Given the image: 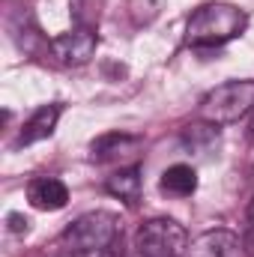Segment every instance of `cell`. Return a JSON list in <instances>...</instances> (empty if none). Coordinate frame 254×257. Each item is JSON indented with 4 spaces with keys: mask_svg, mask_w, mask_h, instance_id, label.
Instances as JSON below:
<instances>
[{
    "mask_svg": "<svg viewBox=\"0 0 254 257\" xmlns=\"http://www.w3.org/2000/svg\"><path fill=\"white\" fill-rule=\"evenodd\" d=\"M162 192L171 197H191L197 192V171L191 165H171L162 174Z\"/></svg>",
    "mask_w": 254,
    "mask_h": 257,
    "instance_id": "11",
    "label": "cell"
},
{
    "mask_svg": "<svg viewBox=\"0 0 254 257\" xmlns=\"http://www.w3.org/2000/svg\"><path fill=\"white\" fill-rule=\"evenodd\" d=\"M99 36L93 33V27H72L69 33H60L51 39V54L63 66H84L96 54Z\"/></svg>",
    "mask_w": 254,
    "mask_h": 257,
    "instance_id": "5",
    "label": "cell"
},
{
    "mask_svg": "<svg viewBox=\"0 0 254 257\" xmlns=\"http://www.w3.org/2000/svg\"><path fill=\"white\" fill-rule=\"evenodd\" d=\"M183 144L189 147V150H197V153H206V150H212L215 144H218V126L215 123H191L186 126L183 132Z\"/></svg>",
    "mask_w": 254,
    "mask_h": 257,
    "instance_id": "12",
    "label": "cell"
},
{
    "mask_svg": "<svg viewBox=\"0 0 254 257\" xmlns=\"http://www.w3.org/2000/svg\"><path fill=\"white\" fill-rule=\"evenodd\" d=\"M248 27V15L233 3H203L186 21V42L191 48H218Z\"/></svg>",
    "mask_w": 254,
    "mask_h": 257,
    "instance_id": "2",
    "label": "cell"
},
{
    "mask_svg": "<svg viewBox=\"0 0 254 257\" xmlns=\"http://www.w3.org/2000/svg\"><path fill=\"white\" fill-rule=\"evenodd\" d=\"M251 138H254V120H251Z\"/></svg>",
    "mask_w": 254,
    "mask_h": 257,
    "instance_id": "16",
    "label": "cell"
},
{
    "mask_svg": "<svg viewBox=\"0 0 254 257\" xmlns=\"http://www.w3.org/2000/svg\"><path fill=\"white\" fill-rule=\"evenodd\" d=\"M138 257H183L189 251V230L174 218H150L135 233Z\"/></svg>",
    "mask_w": 254,
    "mask_h": 257,
    "instance_id": "4",
    "label": "cell"
},
{
    "mask_svg": "<svg viewBox=\"0 0 254 257\" xmlns=\"http://www.w3.org/2000/svg\"><path fill=\"white\" fill-rule=\"evenodd\" d=\"M141 147H144V141L138 138V135H123V132H111V135H102V138H96L93 144H90V153H93V162H102V165H108V162H129V159H135L138 153H141Z\"/></svg>",
    "mask_w": 254,
    "mask_h": 257,
    "instance_id": "6",
    "label": "cell"
},
{
    "mask_svg": "<svg viewBox=\"0 0 254 257\" xmlns=\"http://www.w3.org/2000/svg\"><path fill=\"white\" fill-rule=\"evenodd\" d=\"M60 114H63V105H60V102H51V105L36 108V111L30 114V120L21 126L15 147H30V144H39V141L51 138V135H54V128H57Z\"/></svg>",
    "mask_w": 254,
    "mask_h": 257,
    "instance_id": "8",
    "label": "cell"
},
{
    "mask_svg": "<svg viewBox=\"0 0 254 257\" xmlns=\"http://www.w3.org/2000/svg\"><path fill=\"white\" fill-rule=\"evenodd\" d=\"M248 111H254V81L251 78H239V81H227L218 84L215 90H209L200 99V120L215 123V126H227L242 120Z\"/></svg>",
    "mask_w": 254,
    "mask_h": 257,
    "instance_id": "3",
    "label": "cell"
},
{
    "mask_svg": "<svg viewBox=\"0 0 254 257\" xmlns=\"http://www.w3.org/2000/svg\"><path fill=\"white\" fill-rule=\"evenodd\" d=\"M27 200H30V206H36L42 212H57L69 203V189L57 177H39L27 186Z\"/></svg>",
    "mask_w": 254,
    "mask_h": 257,
    "instance_id": "9",
    "label": "cell"
},
{
    "mask_svg": "<svg viewBox=\"0 0 254 257\" xmlns=\"http://www.w3.org/2000/svg\"><path fill=\"white\" fill-rule=\"evenodd\" d=\"M248 221L254 224V197H251V203H248Z\"/></svg>",
    "mask_w": 254,
    "mask_h": 257,
    "instance_id": "15",
    "label": "cell"
},
{
    "mask_svg": "<svg viewBox=\"0 0 254 257\" xmlns=\"http://www.w3.org/2000/svg\"><path fill=\"white\" fill-rule=\"evenodd\" d=\"M123 242V221L117 212L108 209H93L78 215L57 242L51 245V254H90V251H105Z\"/></svg>",
    "mask_w": 254,
    "mask_h": 257,
    "instance_id": "1",
    "label": "cell"
},
{
    "mask_svg": "<svg viewBox=\"0 0 254 257\" xmlns=\"http://www.w3.org/2000/svg\"><path fill=\"white\" fill-rule=\"evenodd\" d=\"M141 189H144V180H141V168L138 165H129L114 171L108 180H105V192L111 197H120L126 203H138L141 200Z\"/></svg>",
    "mask_w": 254,
    "mask_h": 257,
    "instance_id": "10",
    "label": "cell"
},
{
    "mask_svg": "<svg viewBox=\"0 0 254 257\" xmlns=\"http://www.w3.org/2000/svg\"><path fill=\"white\" fill-rule=\"evenodd\" d=\"M6 221H9V230H12V233H27V227H30V221H27L21 212H9Z\"/></svg>",
    "mask_w": 254,
    "mask_h": 257,
    "instance_id": "13",
    "label": "cell"
},
{
    "mask_svg": "<svg viewBox=\"0 0 254 257\" xmlns=\"http://www.w3.org/2000/svg\"><path fill=\"white\" fill-rule=\"evenodd\" d=\"M189 257H242V242L230 230H206L189 245Z\"/></svg>",
    "mask_w": 254,
    "mask_h": 257,
    "instance_id": "7",
    "label": "cell"
},
{
    "mask_svg": "<svg viewBox=\"0 0 254 257\" xmlns=\"http://www.w3.org/2000/svg\"><path fill=\"white\" fill-rule=\"evenodd\" d=\"M51 257H123V242L105 251H90V254H51Z\"/></svg>",
    "mask_w": 254,
    "mask_h": 257,
    "instance_id": "14",
    "label": "cell"
}]
</instances>
